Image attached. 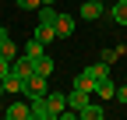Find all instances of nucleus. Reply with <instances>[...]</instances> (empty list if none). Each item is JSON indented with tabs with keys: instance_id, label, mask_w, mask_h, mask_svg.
<instances>
[{
	"instance_id": "f8f14e48",
	"label": "nucleus",
	"mask_w": 127,
	"mask_h": 120,
	"mask_svg": "<svg viewBox=\"0 0 127 120\" xmlns=\"http://www.w3.org/2000/svg\"><path fill=\"white\" fill-rule=\"evenodd\" d=\"M35 39L42 42V46H50V42L57 39V28H53V25H46V21H39V25H35Z\"/></svg>"
},
{
	"instance_id": "b1692460",
	"label": "nucleus",
	"mask_w": 127,
	"mask_h": 120,
	"mask_svg": "<svg viewBox=\"0 0 127 120\" xmlns=\"http://www.w3.org/2000/svg\"><path fill=\"white\" fill-rule=\"evenodd\" d=\"M42 4H57V0H42Z\"/></svg>"
},
{
	"instance_id": "9d476101",
	"label": "nucleus",
	"mask_w": 127,
	"mask_h": 120,
	"mask_svg": "<svg viewBox=\"0 0 127 120\" xmlns=\"http://www.w3.org/2000/svg\"><path fill=\"white\" fill-rule=\"evenodd\" d=\"M0 81H4V92H11V95H18L21 92V88H25V78H21V74H7V78H0Z\"/></svg>"
},
{
	"instance_id": "a211bd4d",
	"label": "nucleus",
	"mask_w": 127,
	"mask_h": 120,
	"mask_svg": "<svg viewBox=\"0 0 127 120\" xmlns=\"http://www.w3.org/2000/svg\"><path fill=\"white\" fill-rule=\"evenodd\" d=\"M74 88H81V92H95V81H92L88 74L81 71V74H78V78H74Z\"/></svg>"
},
{
	"instance_id": "dca6fc26",
	"label": "nucleus",
	"mask_w": 127,
	"mask_h": 120,
	"mask_svg": "<svg viewBox=\"0 0 127 120\" xmlns=\"http://www.w3.org/2000/svg\"><path fill=\"white\" fill-rule=\"evenodd\" d=\"M95 95H99V99H113V95H117V85L109 81V78H102L99 85H95Z\"/></svg>"
},
{
	"instance_id": "6e6552de",
	"label": "nucleus",
	"mask_w": 127,
	"mask_h": 120,
	"mask_svg": "<svg viewBox=\"0 0 127 120\" xmlns=\"http://www.w3.org/2000/svg\"><path fill=\"white\" fill-rule=\"evenodd\" d=\"M85 74H88V78H92L95 85H99L102 78H109V64H102V60H95V64H88V67H85Z\"/></svg>"
},
{
	"instance_id": "7ed1b4c3",
	"label": "nucleus",
	"mask_w": 127,
	"mask_h": 120,
	"mask_svg": "<svg viewBox=\"0 0 127 120\" xmlns=\"http://www.w3.org/2000/svg\"><path fill=\"white\" fill-rule=\"evenodd\" d=\"M53 28H57V39H71L74 35V18H71V14H57Z\"/></svg>"
},
{
	"instance_id": "2eb2a0df",
	"label": "nucleus",
	"mask_w": 127,
	"mask_h": 120,
	"mask_svg": "<svg viewBox=\"0 0 127 120\" xmlns=\"http://www.w3.org/2000/svg\"><path fill=\"white\" fill-rule=\"evenodd\" d=\"M109 18H113L117 25H127V0H117L113 7H109Z\"/></svg>"
},
{
	"instance_id": "aec40b11",
	"label": "nucleus",
	"mask_w": 127,
	"mask_h": 120,
	"mask_svg": "<svg viewBox=\"0 0 127 120\" xmlns=\"http://www.w3.org/2000/svg\"><path fill=\"white\" fill-rule=\"evenodd\" d=\"M14 4H18L21 11H39V7H42V0H14Z\"/></svg>"
},
{
	"instance_id": "6ab92c4d",
	"label": "nucleus",
	"mask_w": 127,
	"mask_h": 120,
	"mask_svg": "<svg viewBox=\"0 0 127 120\" xmlns=\"http://www.w3.org/2000/svg\"><path fill=\"white\" fill-rule=\"evenodd\" d=\"M124 53H127L124 46H120V50H102V53H99V60H102V64H117V60H120Z\"/></svg>"
},
{
	"instance_id": "20e7f679",
	"label": "nucleus",
	"mask_w": 127,
	"mask_h": 120,
	"mask_svg": "<svg viewBox=\"0 0 127 120\" xmlns=\"http://www.w3.org/2000/svg\"><path fill=\"white\" fill-rule=\"evenodd\" d=\"M88 102H92V92H81V88H71L67 92V106L71 110H85Z\"/></svg>"
},
{
	"instance_id": "f03ea898",
	"label": "nucleus",
	"mask_w": 127,
	"mask_h": 120,
	"mask_svg": "<svg viewBox=\"0 0 127 120\" xmlns=\"http://www.w3.org/2000/svg\"><path fill=\"white\" fill-rule=\"evenodd\" d=\"M28 106H32V120H57V117H53V110H50V102H46V95L28 99Z\"/></svg>"
},
{
	"instance_id": "412c9836",
	"label": "nucleus",
	"mask_w": 127,
	"mask_h": 120,
	"mask_svg": "<svg viewBox=\"0 0 127 120\" xmlns=\"http://www.w3.org/2000/svg\"><path fill=\"white\" fill-rule=\"evenodd\" d=\"M7 74H11V60L0 53V78H7Z\"/></svg>"
},
{
	"instance_id": "5701e85b",
	"label": "nucleus",
	"mask_w": 127,
	"mask_h": 120,
	"mask_svg": "<svg viewBox=\"0 0 127 120\" xmlns=\"http://www.w3.org/2000/svg\"><path fill=\"white\" fill-rule=\"evenodd\" d=\"M0 95H4V81H0Z\"/></svg>"
},
{
	"instance_id": "4468645a",
	"label": "nucleus",
	"mask_w": 127,
	"mask_h": 120,
	"mask_svg": "<svg viewBox=\"0 0 127 120\" xmlns=\"http://www.w3.org/2000/svg\"><path fill=\"white\" fill-rule=\"evenodd\" d=\"M102 117H106V110L99 102H88L85 110H78V120H102Z\"/></svg>"
},
{
	"instance_id": "ddd939ff",
	"label": "nucleus",
	"mask_w": 127,
	"mask_h": 120,
	"mask_svg": "<svg viewBox=\"0 0 127 120\" xmlns=\"http://www.w3.org/2000/svg\"><path fill=\"white\" fill-rule=\"evenodd\" d=\"M11 71H14V74H21V78H28V74H32V60H28L25 53H18V57L11 60Z\"/></svg>"
},
{
	"instance_id": "4be33fe9",
	"label": "nucleus",
	"mask_w": 127,
	"mask_h": 120,
	"mask_svg": "<svg viewBox=\"0 0 127 120\" xmlns=\"http://www.w3.org/2000/svg\"><path fill=\"white\" fill-rule=\"evenodd\" d=\"M113 99H120V102H127V81H124V85H117V95H113Z\"/></svg>"
},
{
	"instance_id": "423d86ee",
	"label": "nucleus",
	"mask_w": 127,
	"mask_h": 120,
	"mask_svg": "<svg viewBox=\"0 0 127 120\" xmlns=\"http://www.w3.org/2000/svg\"><path fill=\"white\" fill-rule=\"evenodd\" d=\"M32 71L42 74V78H50V74H53V57H50V53H39L35 60H32Z\"/></svg>"
},
{
	"instance_id": "9b49d317",
	"label": "nucleus",
	"mask_w": 127,
	"mask_h": 120,
	"mask_svg": "<svg viewBox=\"0 0 127 120\" xmlns=\"http://www.w3.org/2000/svg\"><path fill=\"white\" fill-rule=\"evenodd\" d=\"M0 53H4L7 60H14V57H18V46H14V39L7 35V28H0Z\"/></svg>"
},
{
	"instance_id": "0eeeda50",
	"label": "nucleus",
	"mask_w": 127,
	"mask_h": 120,
	"mask_svg": "<svg viewBox=\"0 0 127 120\" xmlns=\"http://www.w3.org/2000/svg\"><path fill=\"white\" fill-rule=\"evenodd\" d=\"M102 14H106V7L99 4V0H85L81 4V18L85 21H95V18H102Z\"/></svg>"
},
{
	"instance_id": "f3484780",
	"label": "nucleus",
	"mask_w": 127,
	"mask_h": 120,
	"mask_svg": "<svg viewBox=\"0 0 127 120\" xmlns=\"http://www.w3.org/2000/svg\"><path fill=\"white\" fill-rule=\"evenodd\" d=\"M21 53H25V57H28V60H35V57H39V53H46V46H42V42H39V39H35V35H32V39H28V42H25V50H21Z\"/></svg>"
},
{
	"instance_id": "1a4fd4ad",
	"label": "nucleus",
	"mask_w": 127,
	"mask_h": 120,
	"mask_svg": "<svg viewBox=\"0 0 127 120\" xmlns=\"http://www.w3.org/2000/svg\"><path fill=\"white\" fill-rule=\"evenodd\" d=\"M46 102H50L53 117H60L64 110H67V95H64V92H46Z\"/></svg>"
},
{
	"instance_id": "39448f33",
	"label": "nucleus",
	"mask_w": 127,
	"mask_h": 120,
	"mask_svg": "<svg viewBox=\"0 0 127 120\" xmlns=\"http://www.w3.org/2000/svg\"><path fill=\"white\" fill-rule=\"evenodd\" d=\"M7 120H32V106H28V102H18V99H14L11 106H7Z\"/></svg>"
},
{
	"instance_id": "f257e3e1",
	"label": "nucleus",
	"mask_w": 127,
	"mask_h": 120,
	"mask_svg": "<svg viewBox=\"0 0 127 120\" xmlns=\"http://www.w3.org/2000/svg\"><path fill=\"white\" fill-rule=\"evenodd\" d=\"M46 92H50V88H46V78L32 71L28 78H25V88H21V95H25V99H35V95H46Z\"/></svg>"
}]
</instances>
